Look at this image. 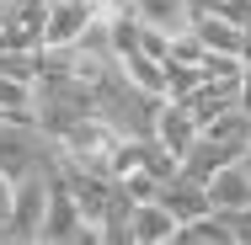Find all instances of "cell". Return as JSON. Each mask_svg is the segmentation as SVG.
<instances>
[{
  "mask_svg": "<svg viewBox=\"0 0 251 245\" xmlns=\"http://www.w3.org/2000/svg\"><path fill=\"white\" fill-rule=\"evenodd\" d=\"M160 101H166V96H155V91H145V86H134L123 69H118V75H101L97 86H91V107H97V117H107L123 139H150Z\"/></svg>",
  "mask_w": 251,
  "mask_h": 245,
  "instance_id": "cell-1",
  "label": "cell"
},
{
  "mask_svg": "<svg viewBox=\"0 0 251 245\" xmlns=\"http://www.w3.org/2000/svg\"><path fill=\"white\" fill-rule=\"evenodd\" d=\"M118 149H123V134H118L107 117H97V112H86L80 123H70V128L59 134V155H64V165H80V171H101V176H112Z\"/></svg>",
  "mask_w": 251,
  "mask_h": 245,
  "instance_id": "cell-2",
  "label": "cell"
},
{
  "mask_svg": "<svg viewBox=\"0 0 251 245\" xmlns=\"http://www.w3.org/2000/svg\"><path fill=\"white\" fill-rule=\"evenodd\" d=\"M59 171H27L11 181V213H5V229L0 240H38L43 229V213H49V187Z\"/></svg>",
  "mask_w": 251,
  "mask_h": 245,
  "instance_id": "cell-3",
  "label": "cell"
},
{
  "mask_svg": "<svg viewBox=\"0 0 251 245\" xmlns=\"http://www.w3.org/2000/svg\"><path fill=\"white\" fill-rule=\"evenodd\" d=\"M38 240H91V245H101V229L80 213V202L70 197L64 176H53V187H49V213H43Z\"/></svg>",
  "mask_w": 251,
  "mask_h": 245,
  "instance_id": "cell-4",
  "label": "cell"
},
{
  "mask_svg": "<svg viewBox=\"0 0 251 245\" xmlns=\"http://www.w3.org/2000/svg\"><path fill=\"white\" fill-rule=\"evenodd\" d=\"M91 5H97V0H49L43 43H38V48H70V43H80V32H86V22H91Z\"/></svg>",
  "mask_w": 251,
  "mask_h": 245,
  "instance_id": "cell-5",
  "label": "cell"
},
{
  "mask_svg": "<svg viewBox=\"0 0 251 245\" xmlns=\"http://www.w3.org/2000/svg\"><path fill=\"white\" fill-rule=\"evenodd\" d=\"M171 240H176V213L160 197L128 208V245H171Z\"/></svg>",
  "mask_w": 251,
  "mask_h": 245,
  "instance_id": "cell-6",
  "label": "cell"
},
{
  "mask_svg": "<svg viewBox=\"0 0 251 245\" xmlns=\"http://www.w3.org/2000/svg\"><path fill=\"white\" fill-rule=\"evenodd\" d=\"M198 134H203V123L193 117V107H187V101H160V112H155V139L171 149L176 160L187 155V144H193Z\"/></svg>",
  "mask_w": 251,
  "mask_h": 245,
  "instance_id": "cell-7",
  "label": "cell"
},
{
  "mask_svg": "<svg viewBox=\"0 0 251 245\" xmlns=\"http://www.w3.org/2000/svg\"><path fill=\"white\" fill-rule=\"evenodd\" d=\"M246 202H251V171L241 160H230L208 176V208H246Z\"/></svg>",
  "mask_w": 251,
  "mask_h": 245,
  "instance_id": "cell-8",
  "label": "cell"
},
{
  "mask_svg": "<svg viewBox=\"0 0 251 245\" xmlns=\"http://www.w3.org/2000/svg\"><path fill=\"white\" fill-rule=\"evenodd\" d=\"M160 202H166V208L176 213V224H187V219H198V213H208V187L176 171L171 181H160Z\"/></svg>",
  "mask_w": 251,
  "mask_h": 245,
  "instance_id": "cell-9",
  "label": "cell"
},
{
  "mask_svg": "<svg viewBox=\"0 0 251 245\" xmlns=\"http://www.w3.org/2000/svg\"><path fill=\"white\" fill-rule=\"evenodd\" d=\"M187 107H193L198 123L219 117V112H230V107H241V75H235V80H198L193 96H187Z\"/></svg>",
  "mask_w": 251,
  "mask_h": 245,
  "instance_id": "cell-10",
  "label": "cell"
},
{
  "mask_svg": "<svg viewBox=\"0 0 251 245\" xmlns=\"http://www.w3.org/2000/svg\"><path fill=\"white\" fill-rule=\"evenodd\" d=\"M203 134H208L214 144H225L235 160H241V155H246V144H251V112H246V107H230V112L208 117V123H203Z\"/></svg>",
  "mask_w": 251,
  "mask_h": 245,
  "instance_id": "cell-11",
  "label": "cell"
},
{
  "mask_svg": "<svg viewBox=\"0 0 251 245\" xmlns=\"http://www.w3.org/2000/svg\"><path fill=\"white\" fill-rule=\"evenodd\" d=\"M128 11L145 27H160V32H182L193 22V0H128Z\"/></svg>",
  "mask_w": 251,
  "mask_h": 245,
  "instance_id": "cell-12",
  "label": "cell"
},
{
  "mask_svg": "<svg viewBox=\"0 0 251 245\" xmlns=\"http://www.w3.org/2000/svg\"><path fill=\"white\" fill-rule=\"evenodd\" d=\"M230 160H235V155H230L225 144H214L208 134H198V139L187 144V155H182V176H193V181L208 187V176H214L219 165H230Z\"/></svg>",
  "mask_w": 251,
  "mask_h": 245,
  "instance_id": "cell-13",
  "label": "cell"
},
{
  "mask_svg": "<svg viewBox=\"0 0 251 245\" xmlns=\"http://www.w3.org/2000/svg\"><path fill=\"white\" fill-rule=\"evenodd\" d=\"M176 240H182V245H235V235H230L225 213H219V208H208V213H198V219L176 224Z\"/></svg>",
  "mask_w": 251,
  "mask_h": 245,
  "instance_id": "cell-14",
  "label": "cell"
},
{
  "mask_svg": "<svg viewBox=\"0 0 251 245\" xmlns=\"http://www.w3.org/2000/svg\"><path fill=\"white\" fill-rule=\"evenodd\" d=\"M118 187L134 197V202H150V197H160V176L145 171V165H134V171H123V176H118Z\"/></svg>",
  "mask_w": 251,
  "mask_h": 245,
  "instance_id": "cell-15",
  "label": "cell"
},
{
  "mask_svg": "<svg viewBox=\"0 0 251 245\" xmlns=\"http://www.w3.org/2000/svg\"><path fill=\"white\" fill-rule=\"evenodd\" d=\"M0 112H32V80L0 75Z\"/></svg>",
  "mask_w": 251,
  "mask_h": 245,
  "instance_id": "cell-16",
  "label": "cell"
},
{
  "mask_svg": "<svg viewBox=\"0 0 251 245\" xmlns=\"http://www.w3.org/2000/svg\"><path fill=\"white\" fill-rule=\"evenodd\" d=\"M241 107H246V112H251V59H246V64H241Z\"/></svg>",
  "mask_w": 251,
  "mask_h": 245,
  "instance_id": "cell-17",
  "label": "cell"
},
{
  "mask_svg": "<svg viewBox=\"0 0 251 245\" xmlns=\"http://www.w3.org/2000/svg\"><path fill=\"white\" fill-rule=\"evenodd\" d=\"M214 5H225V0H193V11H214Z\"/></svg>",
  "mask_w": 251,
  "mask_h": 245,
  "instance_id": "cell-18",
  "label": "cell"
},
{
  "mask_svg": "<svg viewBox=\"0 0 251 245\" xmlns=\"http://www.w3.org/2000/svg\"><path fill=\"white\" fill-rule=\"evenodd\" d=\"M241 165H246V171H251V144H246V155H241Z\"/></svg>",
  "mask_w": 251,
  "mask_h": 245,
  "instance_id": "cell-19",
  "label": "cell"
}]
</instances>
